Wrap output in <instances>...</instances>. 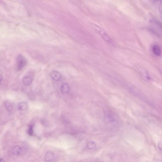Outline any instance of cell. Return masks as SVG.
<instances>
[{"label":"cell","instance_id":"obj_11","mask_svg":"<svg viewBox=\"0 0 162 162\" xmlns=\"http://www.w3.org/2000/svg\"><path fill=\"white\" fill-rule=\"evenodd\" d=\"M95 147L96 144L94 142L91 141L88 143L87 147L90 149H93Z\"/></svg>","mask_w":162,"mask_h":162},{"label":"cell","instance_id":"obj_13","mask_svg":"<svg viewBox=\"0 0 162 162\" xmlns=\"http://www.w3.org/2000/svg\"><path fill=\"white\" fill-rule=\"evenodd\" d=\"M159 10L160 12L162 15V1L161 2L159 5Z\"/></svg>","mask_w":162,"mask_h":162},{"label":"cell","instance_id":"obj_7","mask_svg":"<svg viewBox=\"0 0 162 162\" xmlns=\"http://www.w3.org/2000/svg\"><path fill=\"white\" fill-rule=\"evenodd\" d=\"M31 78L29 76H26L24 77L23 79V82L25 85H29L31 84L32 82Z\"/></svg>","mask_w":162,"mask_h":162},{"label":"cell","instance_id":"obj_3","mask_svg":"<svg viewBox=\"0 0 162 162\" xmlns=\"http://www.w3.org/2000/svg\"><path fill=\"white\" fill-rule=\"evenodd\" d=\"M152 50L154 54L157 56H160L162 54L161 49L158 45H154L152 47Z\"/></svg>","mask_w":162,"mask_h":162},{"label":"cell","instance_id":"obj_9","mask_svg":"<svg viewBox=\"0 0 162 162\" xmlns=\"http://www.w3.org/2000/svg\"><path fill=\"white\" fill-rule=\"evenodd\" d=\"M5 105L6 108L8 111L11 112L12 111L13 106L12 103L10 102L7 101L5 103Z\"/></svg>","mask_w":162,"mask_h":162},{"label":"cell","instance_id":"obj_4","mask_svg":"<svg viewBox=\"0 0 162 162\" xmlns=\"http://www.w3.org/2000/svg\"><path fill=\"white\" fill-rule=\"evenodd\" d=\"M54 157L53 153L51 151H48L46 153L45 156V160L46 162H50L53 159Z\"/></svg>","mask_w":162,"mask_h":162},{"label":"cell","instance_id":"obj_15","mask_svg":"<svg viewBox=\"0 0 162 162\" xmlns=\"http://www.w3.org/2000/svg\"><path fill=\"white\" fill-rule=\"evenodd\" d=\"M0 162H5L2 159H1Z\"/></svg>","mask_w":162,"mask_h":162},{"label":"cell","instance_id":"obj_5","mask_svg":"<svg viewBox=\"0 0 162 162\" xmlns=\"http://www.w3.org/2000/svg\"><path fill=\"white\" fill-rule=\"evenodd\" d=\"M61 91L63 93H67L69 90V85L66 83H64L62 85L60 88Z\"/></svg>","mask_w":162,"mask_h":162},{"label":"cell","instance_id":"obj_10","mask_svg":"<svg viewBox=\"0 0 162 162\" xmlns=\"http://www.w3.org/2000/svg\"><path fill=\"white\" fill-rule=\"evenodd\" d=\"M34 125L31 124L29 126L28 130V133L30 136H33V135Z\"/></svg>","mask_w":162,"mask_h":162},{"label":"cell","instance_id":"obj_1","mask_svg":"<svg viewBox=\"0 0 162 162\" xmlns=\"http://www.w3.org/2000/svg\"><path fill=\"white\" fill-rule=\"evenodd\" d=\"M27 63V61L24 57L21 55H18L16 59V66L17 71L21 70Z\"/></svg>","mask_w":162,"mask_h":162},{"label":"cell","instance_id":"obj_14","mask_svg":"<svg viewBox=\"0 0 162 162\" xmlns=\"http://www.w3.org/2000/svg\"><path fill=\"white\" fill-rule=\"evenodd\" d=\"M155 162H162V161L161 160H158Z\"/></svg>","mask_w":162,"mask_h":162},{"label":"cell","instance_id":"obj_12","mask_svg":"<svg viewBox=\"0 0 162 162\" xmlns=\"http://www.w3.org/2000/svg\"><path fill=\"white\" fill-rule=\"evenodd\" d=\"M158 146L159 149L162 152V142H159L158 145Z\"/></svg>","mask_w":162,"mask_h":162},{"label":"cell","instance_id":"obj_6","mask_svg":"<svg viewBox=\"0 0 162 162\" xmlns=\"http://www.w3.org/2000/svg\"><path fill=\"white\" fill-rule=\"evenodd\" d=\"M28 105L27 103L25 102H20L18 104V108L21 111H24L27 109Z\"/></svg>","mask_w":162,"mask_h":162},{"label":"cell","instance_id":"obj_2","mask_svg":"<svg viewBox=\"0 0 162 162\" xmlns=\"http://www.w3.org/2000/svg\"><path fill=\"white\" fill-rule=\"evenodd\" d=\"M50 76L52 79L55 81H58L61 79V75L58 72L53 71L50 73Z\"/></svg>","mask_w":162,"mask_h":162},{"label":"cell","instance_id":"obj_8","mask_svg":"<svg viewBox=\"0 0 162 162\" xmlns=\"http://www.w3.org/2000/svg\"><path fill=\"white\" fill-rule=\"evenodd\" d=\"M21 151V148L19 146H16L14 147L13 149V153L14 154H19L20 153Z\"/></svg>","mask_w":162,"mask_h":162}]
</instances>
